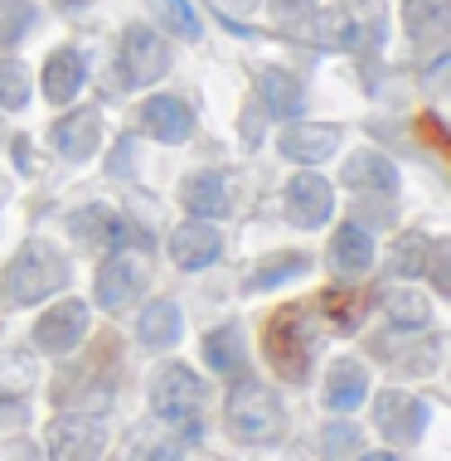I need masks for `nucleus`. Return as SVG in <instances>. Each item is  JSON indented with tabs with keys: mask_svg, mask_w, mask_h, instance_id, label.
Segmentation results:
<instances>
[{
	"mask_svg": "<svg viewBox=\"0 0 451 461\" xmlns=\"http://www.w3.org/2000/svg\"><path fill=\"white\" fill-rule=\"evenodd\" d=\"M330 263L340 272H365L374 263V239L359 223H345V229H335V243H330Z\"/></svg>",
	"mask_w": 451,
	"mask_h": 461,
	"instance_id": "21",
	"label": "nucleus"
},
{
	"mask_svg": "<svg viewBox=\"0 0 451 461\" xmlns=\"http://www.w3.org/2000/svg\"><path fill=\"white\" fill-rule=\"evenodd\" d=\"M418 136H422V141H428L432 146V151H451V141H446V131H442V122H437L432 117V112H422V117H418Z\"/></svg>",
	"mask_w": 451,
	"mask_h": 461,
	"instance_id": "35",
	"label": "nucleus"
},
{
	"mask_svg": "<svg viewBox=\"0 0 451 461\" xmlns=\"http://www.w3.org/2000/svg\"><path fill=\"white\" fill-rule=\"evenodd\" d=\"M64 282H68L64 253L49 248L44 239H30L15 258H10L0 296H5V306H34V302H44V296H54Z\"/></svg>",
	"mask_w": 451,
	"mask_h": 461,
	"instance_id": "1",
	"label": "nucleus"
},
{
	"mask_svg": "<svg viewBox=\"0 0 451 461\" xmlns=\"http://www.w3.org/2000/svg\"><path fill=\"white\" fill-rule=\"evenodd\" d=\"M199 403H204V384L185 365H166L156 374V384H150V408L170 422H194Z\"/></svg>",
	"mask_w": 451,
	"mask_h": 461,
	"instance_id": "5",
	"label": "nucleus"
},
{
	"mask_svg": "<svg viewBox=\"0 0 451 461\" xmlns=\"http://www.w3.org/2000/svg\"><path fill=\"white\" fill-rule=\"evenodd\" d=\"M170 258L180 267H209L219 258V229H209L204 219H190V223H180L175 229V239H170Z\"/></svg>",
	"mask_w": 451,
	"mask_h": 461,
	"instance_id": "14",
	"label": "nucleus"
},
{
	"mask_svg": "<svg viewBox=\"0 0 451 461\" xmlns=\"http://www.w3.org/2000/svg\"><path fill=\"white\" fill-rule=\"evenodd\" d=\"M180 199H185V209H190V214L219 219L223 209H229V180H223L219 170H194V176L180 185Z\"/></svg>",
	"mask_w": 451,
	"mask_h": 461,
	"instance_id": "16",
	"label": "nucleus"
},
{
	"mask_svg": "<svg viewBox=\"0 0 451 461\" xmlns=\"http://www.w3.org/2000/svg\"><path fill=\"white\" fill-rule=\"evenodd\" d=\"M223 418H229V428H233L238 442H277L282 438V422H286L277 393H272L267 384H257V379H238L233 384Z\"/></svg>",
	"mask_w": 451,
	"mask_h": 461,
	"instance_id": "3",
	"label": "nucleus"
},
{
	"mask_svg": "<svg viewBox=\"0 0 451 461\" xmlns=\"http://www.w3.org/2000/svg\"><path fill=\"white\" fill-rule=\"evenodd\" d=\"M150 10H156V20L166 24L170 34H180V40H199V15L190 10V0H150Z\"/></svg>",
	"mask_w": 451,
	"mask_h": 461,
	"instance_id": "29",
	"label": "nucleus"
},
{
	"mask_svg": "<svg viewBox=\"0 0 451 461\" xmlns=\"http://www.w3.org/2000/svg\"><path fill=\"white\" fill-rule=\"evenodd\" d=\"M335 209V185L320 176H296L286 185V214H292L296 229H320Z\"/></svg>",
	"mask_w": 451,
	"mask_h": 461,
	"instance_id": "10",
	"label": "nucleus"
},
{
	"mask_svg": "<svg viewBox=\"0 0 451 461\" xmlns=\"http://www.w3.org/2000/svg\"><path fill=\"white\" fill-rule=\"evenodd\" d=\"M272 15H277V24L282 30H301L306 24V15H316V0H272Z\"/></svg>",
	"mask_w": 451,
	"mask_h": 461,
	"instance_id": "33",
	"label": "nucleus"
},
{
	"mask_svg": "<svg viewBox=\"0 0 451 461\" xmlns=\"http://www.w3.org/2000/svg\"><path fill=\"white\" fill-rule=\"evenodd\" d=\"M262 103H267V112H277V117H296L306 97H301V83L286 68H267L262 73Z\"/></svg>",
	"mask_w": 451,
	"mask_h": 461,
	"instance_id": "26",
	"label": "nucleus"
},
{
	"mask_svg": "<svg viewBox=\"0 0 451 461\" xmlns=\"http://www.w3.org/2000/svg\"><path fill=\"white\" fill-rule=\"evenodd\" d=\"M83 335H87V306L68 296V302H59L54 311H44V316H40V326H34V345L49 350V355H68Z\"/></svg>",
	"mask_w": 451,
	"mask_h": 461,
	"instance_id": "8",
	"label": "nucleus"
},
{
	"mask_svg": "<svg viewBox=\"0 0 451 461\" xmlns=\"http://www.w3.org/2000/svg\"><path fill=\"white\" fill-rule=\"evenodd\" d=\"M0 141H5V127H0Z\"/></svg>",
	"mask_w": 451,
	"mask_h": 461,
	"instance_id": "42",
	"label": "nucleus"
},
{
	"mask_svg": "<svg viewBox=\"0 0 451 461\" xmlns=\"http://www.w3.org/2000/svg\"><path fill=\"white\" fill-rule=\"evenodd\" d=\"M127 166H131V136H122L117 156H112V176H127Z\"/></svg>",
	"mask_w": 451,
	"mask_h": 461,
	"instance_id": "38",
	"label": "nucleus"
},
{
	"mask_svg": "<svg viewBox=\"0 0 451 461\" xmlns=\"http://www.w3.org/2000/svg\"><path fill=\"white\" fill-rule=\"evenodd\" d=\"M141 282H146V272L136 258H107L103 272H97V302L107 311H127L141 296Z\"/></svg>",
	"mask_w": 451,
	"mask_h": 461,
	"instance_id": "13",
	"label": "nucleus"
},
{
	"mask_svg": "<svg viewBox=\"0 0 451 461\" xmlns=\"http://www.w3.org/2000/svg\"><path fill=\"white\" fill-rule=\"evenodd\" d=\"M335 5H340L345 15H355L359 24H379V30H383V20H379V0H335Z\"/></svg>",
	"mask_w": 451,
	"mask_h": 461,
	"instance_id": "36",
	"label": "nucleus"
},
{
	"mask_svg": "<svg viewBox=\"0 0 451 461\" xmlns=\"http://www.w3.org/2000/svg\"><path fill=\"white\" fill-rule=\"evenodd\" d=\"M345 190H355V194H393L398 190V170H393V160H383V156H349L345 160Z\"/></svg>",
	"mask_w": 451,
	"mask_h": 461,
	"instance_id": "18",
	"label": "nucleus"
},
{
	"mask_svg": "<svg viewBox=\"0 0 451 461\" xmlns=\"http://www.w3.org/2000/svg\"><path fill=\"white\" fill-rule=\"evenodd\" d=\"M432 263V239L428 233H403V239L393 243V253H388V267L398 272V277H422Z\"/></svg>",
	"mask_w": 451,
	"mask_h": 461,
	"instance_id": "27",
	"label": "nucleus"
},
{
	"mask_svg": "<svg viewBox=\"0 0 451 461\" xmlns=\"http://www.w3.org/2000/svg\"><path fill=\"white\" fill-rule=\"evenodd\" d=\"M97 131H103V122H97V112H68V117L54 122V146L64 151L68 160H83L97 151Z\"/></svg>",
	"mask_w": 451,
	"mask_h": 461,
	"instance_id": "19",
	"label": "nucleus"
},
{
	"mask_svg": "<svg viewBox=\"0 0 451 461\" xmlns=\"http://www.w3.org/2000/svg\"><path fill=\"white\" fill-rule=\"evenodd\" d=\"M15 166L30 170V141H15Z\"/></svg>",
	"mask_w": 451,
	"mask_h": 461,
	"instance_id": "40",
	"label": "nucleus"
},
{
	"mask_svg": "<svg viewBox=\"0 0 451 461\" xmlns=\"http://www.w3.org/2000/svg\"><path fill=\"white\" fill-rule=\"evenodd\" d=\"M214 5H219L229 20H238V15H248V10H257V0H214Z\"/></svg>",
	"mask_w": 451,
	"mask_h": 461,
	"instance_id": "39",
	"label": "nucleus"
},
{
	"mask_svg": "<svg viewBox=\"0 0 451 461\" xmlns=\"http://www.w3.org/2000/svg\"><path fill=\"white\" fill-rule=\"evenodd\" d=\"M451 0H408V34L412 44H437L446 34Z\"/></svg>",
	"mask_w": 451,
	"mask_h": 461,
	"instance_id": "22",
	"label": "nucleus"
},
{
	"mask_svg": "<svg viewBox=\"0 0 451 461\" xmlns=\"http://www.w3.org/2000/svg\"><path fill=\"white\" fill-rule=\"evenodd\" d=\"M301 272H311V253H272V258H262L257 272L248 277V292H267V286L292 282Z\"/></svg>",
	"mask_w": 451,
	"mask_h": 461,
	"instance_id": "25",
	"label": "nucleus"
},
{
	"mask_svg": "<svg viewBox=\"0 0 451 461\" xmlns=\"http://www.w3.org/2000/svg\"><path fill=\"white\" fill-rule=\"evenodd\" d=\"M24 389H30V365H20V359H5V365H0V403L20 408Z\"/></svg>",
	"mask_w": 451,
	"mask_h": 461,
	"instance_id": "32",
	"label": "nucleus"
},
{
	"mask_svg": "<svg viewBox=\"0 0 451 461\" xmlns=\"http://www.w3.org/2000/svg\"><path fill=\"white\" fill-rule=\"evenodd\" d=\"M180 340V306L175 302H150L141 311V345L150 350H166V345Z\"/></svg>",
	"mask_w": 451,
	"mask_h": 461,
	"instance_id": "24",
	"label": "nucleus"
},
{
	"mask_svg": "<svg viewBox=\"0 0 451 461\" xmlns=\"http://www.w3.org/2000/svg\"><path fill=\"white\" fill-rule=\"evenodd\" d=\"M359 461H403V456H398V452H365Z\"/></svg>",
	"mask_w": 451,
	"mask_h": 461,
	"instance_id": "41",
	"label": "nucleus"
},
{
	"mask_svg": "<svg viewBox=\"0 0 451 461\" xmlns=\"http://www.w3.org/2000/svg\"><path fill=\"white\" fill-rule=\"evenodd\" d=\"M30 24H34V5H30V0H0V49L24 40Z\"/></svg>",
	"mask_w": 451,
	"mask_h": 461,
	"instance_id": "31",
	"label": "nucleus"
},
{
	"mask_svg": "<svg viewBox=\"0 0 451 461\" xmlns=\"http://www.w3.org/2000/svg\"><path fill=\"white\" fill-rule=\"evenodd\" d=\"M388 321H393L398 330H428V321H432L428 296H418V292H393V296H388Z\"/></svg>",
	"mask_w": 451,
	"mask_h": 461,
	"instance_id": "28",
	"label": "nucleus"
},
{
	"mask_svg": "<svg viewBox=\"0 0 451 461\" xmlns=\"http://www.w3.org/2000/svg\"><path fill=\"white\" fill-rule=\"evenodd\" d=\"M136 461H180V442H150L136 452Z\"/></svg>",
	"mask_w": 451,
	"mask_h": 461,
	"instance_id": "37",
	"label": "nucleus"
},
{
	"mask_svg": "<svg viewBox=\"0 0 451 461\" xmlns=\"http://www.w3.org/2000/svg\"><path fill=\"white\" fill-rule=\"evenodd\" d=\"M428 418H432V408L412 393L388 389V393L374 398V422H379V432L388 442H418L422 428H428Z\"/></svg>",
	"mask_w": 451,
	"mask_h": 461,
	"instance_id": "7",
	"label": "nucleus"
},
{
	"mask_svg": "<svg viewBox=\"0 0 451 461\" xmlns=\"http://www.w3.org/2000/svg\"><path fill=\"white\" fill-rule=\"evenodd\" d=\"M24 103H30V78H24V64H15V59H0V107L20 112Z\"/></svg>",
	"mask_w": 451,
	"mask_h": 461,
	"instance_id": "30",
	"label": "nucleus"
},
{
	"mask_svg": "<svg viewBox=\"0 0 451 461\" xmlns=\"http://www.w3.org/2000/svg\"><path fill=\"white\" fill-rule=\"evenodd\" d=\"M141 127L156 136V141L180 146V141H190L194 117H190V107H185L175 93H156V97H146V107H141Z\"/></svg>",
	"mask_w": 451,
	"mask_h": 461,
	"instance_id": "11",
	"label": "nucleus"
},
{
	"mask_svg": "<svg viewBox=\"0 0 451 461\" xmlns=\"http://www.w3.org/2000/svg\"><path fill=\"white\" fill-rule=\"evenodd\" d=\"M83 78H87V64H83V54L78 49H54L49 54V64H44V93H49V103H73L83 88Z\"/></svg>",
	"mask_w": 451,
	"mask_h": 461,
	"instance_id": "15",
	"label": "nucleus"
},
{
	"mask_svg": "<svg viewBox=\"0 0 451 461\" xmlns=\"http://www.w3.org/2000/svg\"><path fill=\"white\" fill-rule=\"evenodd\" d=\"M204 359L214 365L219 374H243L248 365V350H243V330L238 326H219L204 335Z\"/></svg>",
	"mask_w": 451,
	"mask_h": 461,
	"instance_id": "23",
	"label": "nucleus"
},
{
	"mask_svg": "<svg viewBox=\"0 0 451 461\" xmlns=\"http://www.w3.org/2000/svg\"><path fill=\"white\" fill-rule=\"evenodd\" d=\"M282 156L301 160V166H320L325 156L340 151V127H316V122H292V127H282L277 136Z\"/></svg>",
	"mask_w": 451,
	"mask_h": 461,
	"instance_id": "12",
	"label": "nucleus"
},
{
	"mask_svg": "<svg viewBox=\"0 0 451 461\" xmlns=\"http://www.w3.org/2000/svg\"><path fill=\"white\" fill-rule=\"evenodd\" d=\"M122 68H127L131 83H156L160 73L170 68V54H166V44H160V34L146 30V24H131V30L122 34Z\"/></svg>",
	"mask_w": 451,
	"mask_h": 461,
	"instance_id": "9",
	"label": "nucleus"
},
{
	"mask_svg": "<svg viewBox=\"0 0 451 461\" xmlns=\"http://www.w3.org/2000/svg\"><path fill=\"white\" fill-rule=\"evenodd\" d=\"M68 229L78 233L83 243H93V248H107V253H117V248H127V243H141L150 248V239L141 229H131L122 214H112L107 204H87V209H73L68 214Z\"/></svg>",
	"mask_w": 451,
	"mask_h": 461,
	"instance_id": "6",
	"label": "nucleus"
},
{
	"mask_svg": "<svg viewBox=\"0 0 451 461\" xmlns=\"http://www.w3.org/2000/svg\"><path fill=\"white\" fill-rule=\"evenodd\" d=\"M355 447H359V432L349 428V422H340V428L325 432V461H345Z\"/></svg>",
	"mask_w": 451,
	"mask_h": 461,
	"instance_id": "34",
	"label": "nucleus"
},
{
	"mask_svg": "<svg viewBox=\"0 0 451 461\" xmlns=\"http://www.w3.org/2000/svg\"><path fill=\"white\" fill-rule=\"evenodd\" d=\"M107 447V432L87 413H59L49 422V461H97Z\"/></svg>",
	"mask_w": 451,
	"mask_h": 461,
	"instance_id": "4",
	"label": "nucleus"
},
{
	"mask_svg": "<svg viewBox=\"0 0 451 461\" xmlns=\"http://www.w3.org/2000/svg\"><path fill=\"white\" fill-rule=\"evenodd\" d=\"M320 311H325V321H330L340 335H355L359 326H365L369 296L365 292H349V286H330V292H320Z\"/></svg>",
	"mask_w": 451,
	"mask_h": 461,
	"instance_id": "20",
	"label": "nucleus"
},
{
	"mask_svg": "<svg viewBox=\"0 0 451 461\" xmlns=\"http://www.w3.org/2000/svg\"><path fill=\"white\" fill-rule=\"evenodd\" d=\"M262 350H267L272 369H277L286 384H306L311 359H316V321H311V306H282L277 316L267 321Z\"/></svg>",
	"mask_w": 451,
	"mask_h": 461,
	"instance_id": "2",
	"label": "nucleus"
},
{
	"mask_svg": "<svg viewBox=\"0 0 451 461\" xmlns=\"http://www.w3.org/2000/svg\"><path fill=\"white\" fill-rule=\"evenodd\" d=\"M369 398V374L359 359H335L330 379H325V403L335 408V413H349V408H359Z\"/></svg>",
	"mask_w": 451,
	"mask_h": 461,
	"instance_id": "17",
	"label": "nucleus"
}]
</instances>
